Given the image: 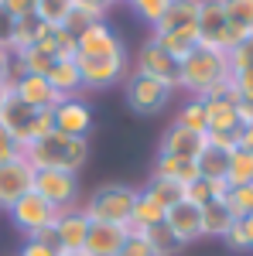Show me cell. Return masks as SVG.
<instances>
[{"label": "cell", "mask_w": 253, "mask_h": 256, "mask_svg": "<svg viewBox=\"0 0 253 256\" xmlns=\"http://www.w3.org/2000/svg\"><path fill=\"white\" fill-rule=\"evenodd\" d=\"M236 147L253 154V126H239V130H236Z\"/></svg>", "instance_id": "46"}, {"label": "cell", "mask_w": 253, "mask_h": 256, "mask_svg": "<svg viewBox=\"0 0 253 256\" xmlns=\"http://www.w3.org/2000/svg\"><path fill=\"white\" fill-rule=\"evenodd\" d=\"M175 96V86L154 79V76H144V72H127L123 79V99L127 106L140 113V116H157L168 110V102Z\"/></svg>", "instance_id": "4"}, {"label": "cell", "mask_w": 253, "mask_h": 256, "mask_svg": "<svg viewBox=\"0 0 253 256\" xmlns=\"http://www.w3.org/2000/svg\"><path fill=\"white\" fill-rule=\"evenodd\" d=\"M35 48L45 52L52 62H72L76 58V34L69 28H48Z\"/></svg>", "instance_id": "21"}, {"label": "cell", "mask_w": 253, "mask_h": 256, "mask_svg": "<svg viewBox=\"0 0 253 256\" xmlns=\"http://www.w3.org/2000/svg\"><path fill=\"white\" fill-rule=\"evenodd\" d=\"M11 31H14V18L0 7V48H7V52H11Z\"/></svg>", "instance_id": "44"}, {"label": "cell", "mask_w": 253, "mask_h": 256, "mask_svg": "<svg viewBox=\"0 0 253 256\" xmlns=\"http://www.w3.org/2000/svg\"><path fill=\"white\" fill-rule=\"evenodd\" d=\"M236 102H253V72H233Z\"/></svg>", "instance_id": "38"}, {"label": "cell", "mask_w": 253, "mask_h": 256, "mask_svg": "<svg viewBox=\"0 0 253 256\" xmlns=\"http://www.w3.org/2000/svg\"><path fill=\"white\" fill-rule=\"evenodd\" d=\"M229 76H233V68H229V55L198 44L188 58L178 62L175 89H185V92L195 96V99H205L215 86H222Z\"/></svg>", "instance_id": "2"}, {"label": "cell", "mask_w": 253, "mask_h": 256, "mask_svg": "<svg viewBox=\"0 0 253 256\" xmlns=\"http://www.w3.org/2000/svg\"><path fill=\"white\" fill-rule=\"evenodd\" d=\"M202 147H205V134H192V130H185V126L171 123V126L164 130V137H161V147H157V154L195 160L198 154H202Z\"/></svg>", "instance_id": "17"}, {"label": "cell", "mask_w": 253, "mask_h": 256, "mask_svg": "<svg viewBox=\"0 0 253 256\" xmlns=\"http://www.w3.org/2000/svg\"><path fill=\"white\" fill-rule=\"evenodd\" d=\"M140 192H147V195L154 198V202H161L164 208H171L175 202H181V198H185V188H181L178 181H168V178H157V174L147 178V184H144Z\"/></svg>", "instance_id": "32"}, {"label": "cell", "mask_w": 253, "mask_h": 256, "mask_svg": "<svg viewBox=\"0 0 253 256\" xmlns=\"http://www.w3.org/2000/svg\"><path fill=\"white\" fill-rule=\"evenodd\" d=\"M137 202V188L130 184H99L86 198L82 212L89 222H113V226H130V212Z\"/></svg>", "instance_id": "3"}, {"label": "cell", "mask_w": 253, "mask_h": 256, "mask_svg": "<svg viewBox=\"0 0 253 256\" xmlns=\"http://www.w3.org/2000/svg\"><path fill=\"white\" fill-rule=\"evenodd\" d=\"M171 123H178V126H185V130H192V134H209V120H205V99H188L181 110L175 113V120Z\"/></svg>", "instance_id": "29"}, {"label": "cell", "mask_w": 253, "mask_h": 256, "mask_svg": "<svg viewBox=\"0 0 253 256\" xmlns=\"http://www.w3.org/2000/svg\"><path fill=\"white\" fill-rule=\"evenodd\" d=\"M151 38H154L175 62H181L198 48V28H185V31H171V34H151Z\"/></svg>", "instance_id": "25"}, {"label": "cell", "mask_w": 253, "mask_h": 256, "mask_svg": "<svg viewBox=\"0 0 253 256\" xmlns=\"http://www.w3.org/2000/svg\"><path fill=\"white\" fill-rule=\"evenodd\" d=\"M205 120H209V134H236L239 130L236 99L233 96H209L205 99Z\"/></svg>", "instance_id": "19"}, {"label": "cell", "mask_w": 253, "mask_h": 256, "mask_svg": "<svg viewBox=\"0 0 253 256\" xmlns=\"http://www.w3.org/2000/svg\"><path fill=\"white\" fill-rule=\"evenodd\" d=\"M76 68L79 79H82V89H110V86L127 79L130 58L127 55H120V58H82V55H76Z\"/></svg>", "instance_id": "9"}, {"label": "cell", "mask_w": 253, "mask_h": 256, "mask_svg": "<svg viewBox=\"0 0 253 256\" xmlns=\"http://www.w3.org/2000/svg\"><path fill=\"white\" fill-rule=\"evenodd\" d=\"M7 218H11V226H14L24 239H35V236H41L45 229H52V226L59 222V208L48 205V202L31 188L24 198H18V202L7 208Z\"/></svg>", "instance_id": "5"}, {"label": "cell", "mask_w": 253, "mask_h": 256, "mask_svg": "<svg viewBox=\"0 0 253 256\" xmlns=\"http://www.w3.org/2000/svg\"><path fill=\"white\" fill-rule=\"evenodd\" d=\"M52 123H55V130L59 134H69V137H89V130H93V110H89V102L82 96H69L62 99L59 106L52 110Z\"/></svg>", "instance_id": "12"}, {"label": "cell", "mask_w": 253, "mask_h": 256, "mask_svg": "<svg viewBox=\"0 0 253 256\" xmlns=\"http://www.w3.org/2000/svg\"><path fill=\"white\" fill-rule=\"evenodd\" d=\"M59 256H86V253H82V250H79V253H59Z\"/></svg>", "instance_id": "49"}, {"label": "cell", "mask_w": 253, "mask_h": 256, "mask_svg": "<svg viewBox=\"0 0 253 256\" xmlns=\"http://www.w3.org/2000/svg\"><path fill=\"white\" fill-rule=\"evenodd\" d=\"M35 192L59 212L79 208V198H82L79 174H69V171H35Z\"/></svg>", "instance_id": "7"}, {"label": "cell", "mask_w": 253, "mask_h": 256, "mask_svg": "<svg viewBox=\"0 0 253 256\" xmlns=\"http://www.w3.org/2000/svg\"><path fill=\"white\" fill-rule=\"evenodd\" d=\"M76 55H82V58H120V55H127V48H123L117 31L106 20H99V24H89L76 34Z\"/></svg>", "instance_id": "8"}, {"label": "cell", "mask_w": 253, "mask_h": 256, "mask_svg": "<svg viewBox=\"0 0 253 256\" xmlns=\"http://www.w3.org/2000/svg\"><path fill=\"white\" fill-rule=\"evenodd\" d=\"M239 226H243V236H246V250H253V216L239 218Z\"/></svg>", "instance_id": "47"}, {"label": "cell", "mask_w": 253, "mask_h": 256, "mask_svg": "<svg viewBox=\"0 0 253 256\" xmlns=\"http://www.w3.org/2000/svg\"><path fill=\"white\" fill-rule=\"evenodd\" d=\"M35 188V168L28 164L24 154L0 164V212H7L18 198H24Z\"/></svg>", "instance_id": "10"}, {"label": "cell", "mask_w": 253, "mask_h": 256, "mask_svg": "<svg viewBox=\"0 0 253 256\" xmlns=\"http://www.w3.org/2000/svg\"><path fill=\"white\" fill-rule=\"evenodd\" d=\"M18 256H59V250L52 242H41V239H24Z\"/></svg>", "instance_id": "40"}, {"label": "cell", "mask_w": 253, "mask_h": 256, "mask_svg": "<svg viewBox=\"0 0 253 256\" xmlns=\"http://www.w3.org/2000/svg\"><path fill=\"white\" fill-rule=\"evenodd\" d=\"M86 236H89V218L79 208H69V212H59V222H55V246L59 253H79L86 250Z\"/></svg>", "instance_id": "16"}, {"label": "cell", "mask_w": 253, "mask_h": 256, "mask_svg": "<svg viewBox=\"0 0 253 256\" xmlns=\"http://www.w3.org/2000/svg\"><path fill=\"white\" fill-rule=\"evenodd\" d=\"M164 226H168V232L175 236V242L185 250V246H192L202 239V205H195L188 198H181L175 202L171 208H168V216H164Z\"/></svg>", "instance_id": "11"}, {"label": "cell", "mask_w": 253, "mask_h": 256, "mask_svg": "<svg viewBox=\"0 0 253 256\" xmlns=\"http://www.w3.org/2000/svg\"><path fill=\"white\" fill-rule=\"evenodd\" d=\"M117 4H120V0H117ZM127 4H130V0H127Z\"/></svg>", "instance_id": "50"}, {"label": "cell", "mask_w": 253, "mask_h": 256, "mask_svg": "<svg viewBox=\"0 0 253 256\" xmlns=\"http://www.w3.org/2000/svg\"><path fill=\"white\" fill-rule=\"evenodd\" d=\"M21 154L28 158V164L35 171H69V174H79L86 168V160H89V140L52 130L45 137L24 144Z\"/></svg>", "instance_id": "1"}, {"label": "cell", "mask_w": 253, "mask_h": 256, "mask_svg": "<svg viewBox=\"0 0 253 256\" xmlns=\"http://www.w3.org/2000/svg\"><path fill=\"white\" fill-rule=\"evenodd\" d=\"M222 202L229 205V212H233L236 218L253 216V184H243V188H229Z\"/></svg>", "instance_id": "34"}, {"label": "cell", "mask_w": 253, "mask_h": 256, "mask_svg": "<svg viewBox=\"0 0 253 256\" xmlns=\"http://www.w3.org/2000/svg\"><path fill=\"white\" fill-rule=\"evenodd\" d=\"M11 62H14V55L7 48H0V86H11Z\"/></svg>", "instance_id": "45"}, {"label": "cell", "mask_w": 253, "mask_h": 256, "mask_svg": "<svg viewBox=\"0 0 253 256\" xmlns=\"http://www.w3.org/2000/svg\"><path fill=\"white\" fill-rule=\"evenodd\" d=\"M134 72H144V76H154V79L168 82V86H175V76H178V62L157 44L151 34H147V41L140 44V52H137V65Z\"/></svg>", "instance_id": "15"}, {"label": "cell", "mask_w": 253, "mask_h": 256, "mask_svg": "<svg viewBox=\"0 0 253 256\" xmlns=\"http://www.w3.org/2000/svg\"><path fill=\"white\" fill-rule=\"evenodd\" d=\"M72 14H76V4L72 0H38L35 4V18L45 28H65Z\"/></svg>", "instance_id": "28"}, {"label": "cell", "mask_w": 253, "mask_h": 256, "mask_svg": "<svg viewBox=\"0 0 253 256\" xmlns=\"http://www.w3.org/2000/svg\"><path fill=\"white\" fill-rule=\"evenodd\" d=\"M11 92H14L24 106L41 110V113H52L62 102V96L52 89V82L45 79V76H18V79L11 82Z\"/></svg>", "instance_id": "13"}, {"label": "cell", "mask_w": 253, "mask_h": 256, "mask_svg": "<svg viewBox=\"0 0 253 256\" xmlns=\"http://www.w3.org/2000/svg\"><path fill=\"white\" fill-rule=\"evenodd\" d=\"M130 232H137V236H144L151 246H154V253L157 256H175L181 246L175 242V236L168 232V226L161 222V226H151V229H130Z\"/></svg>", "instance_id": "33"}, {"label": "cell", "mask_w": 253, "mask_h": 256, "mask_svg": "<svg viewBox=\"0 0 253 256\" xmlns=\"http://www.w3.org/2000/svg\"><path fill=\"white\" fill-rule=\"evenodd\" d=\"M120 256H157V253H154V246H151L144 236L130 232V239H127V246L120 250Z\"/></svg>", "instance_id": "39"}, {"label": "cell", "mask_w": 253, "mask_h": 256, "mask_svg": "<svg viewBox=\"0 0 253 256\" xmlns=\"http://www.w3.org/2000/svg\"><path fill=\"white\" fill-rule=\"evenodd\" d=\"M198 44L202 48H212V52H233L236 44L243 41V34H236L226 20V10H222V0H202L198 7Z\"/></svg>", "instance_id": "6"}, {"label": "cell", "mask_w": 253, "mask_h": 256, "mask_svg": "<svg viewBox=\"0 0 253 256\" xmlns=\"http://www.w3.org/2000/svg\"><path fill=\"white\" fill-rule=\"evenodd\" d=\"M72 4H76L79 14H86L89 20H106L110 7H113L117 0H72Z\"/></svg>", "instance_id": "37"}, {"label": "cell", "mask_w": 253, "mask_h": 256, "mask_svg": "<svg viewBox=\"0 0 253 256\" xmlns=\"http://www.w3.org/2000/svg\"><path fill=\"white\" fill-rule=\"evenodd\" d=\"M7 99H11V86H0V113H4V106H7Z\"/></svg>", "instance_id": "48"}, {"label": "cell", "mask_w": 253, "mask_h": 256, "mask_svg": "<svg viewBox=\"0 0 253 256\" xmlns=\"http://www.w3.org/2000/svg\"><path fill=\"white\" fill-rule=\"evenodd\" d=\"M45 31H48V28H45L35 14H31V18L14 20V31H11V52H28V48H35Z\"/></svg>", "instance_id": "27"}, {"label": "cell", "mask_w": 253, "mask_h": 256, "mask_svg": "<svg viewBox=\"0 0 253 256\" xmlns=\"http://www.w3.org/2000/svg\"><path fill=\"white\" fill-rule=\"evenodd\" d=\"M198 7H202V0H171L164 18L151 28V34H171V31L195 28L198 24Z\"/></svg>", "instance_id": "18"}, {"label": "cell", "mask_w": 253, "mask_h": 256, "mask_svg": "<svg viewBox=\"0 0 253 256\" xmlns=\"http://www.w3.org/2000/svg\"><path fill=\"white\" fill-rule=\"evenodd\" d=\"M229 68L233 72H253V34H246L229 52Z\"/></svg>", "instance_id": "36"}, {"label": "cell", "mask_w": 253, "mask_h": 256, "mask_svg": "<svg viewBox=\"0 0 253 256\" xmlns=\"http://www.w3.org/2000/svg\"><path fill=\"white\" fill-rule=\"evenodd\" d=\"M226 184L229 188H243V184H253V154L250 150H239L236 147L229 154V168H226Z\"/></svg>", "instance_id": "31"}, {"label": "cell", "mask_w": 253, "mask_h": 256, "mask_svg": "<svg viewBox=\"0 0 253 256\" xmlns=\"http://www.w3.org/2000/svg\"><path fill=\"white\" fill-rule=\"evenodd\" d=\"M168 216V208L154 202L147 192H137V202H134V212H130V229H151V226H161Z\"/></svg>", "instance_id": "24"}, {"label": "cell", "mask_w": 253, "mask_h": 256, "mask_svg": "<svg viewBox=\"0 0 253 256\" xmlns=\"http://www.w3.org/2000/svg\"><path fill=\"white\" fill-rule=\"evenodd\" d=\"M130 239V226H113V222H89L86 236V256H120V250Z\"/></svg>", "instance_id": "14"}, {"label": "cell", "mask_w": 253, "mask_h": 256, "mask_svg": "<svg viewBox=\"0 0 253 256\" xmlns=\"http://www.w3.org/2000/svg\"><path fill=\"white\" fill-rule=\"evenodd\" d=\"M222 10L236 34H253V0H222Z\"/></svg>", "instance_id": "30"}, {"label": "cell", "mask_w": 253, "mask_h": 256, "mask_svg": "<svg viewBox=\"0 0 253 256\" xmlns=\"http://www.w3.org/2000/svg\"><path fill=\"white\" fill-rule=\"evenodd\" d=\"M45 79L52 82V89H55L62 99H69V96H82V79H79L76 58H72V62H55V65H52V72H48Z\"/></svg>", "instance_id": "23"}, {"label": "cell", "mask_w": 253, "mask_h": 256, "mask_svg": "<svg viewBox=\"0 0 253 256\" xmlns=\"http://www.w3.org/2000/svg\"><path fill=\"white\" fill-rule=\"evenodd\" d=\"M229 154H233V150H229ZM229 154H226V150H219V147H212V144H205V147H202V154L195 158L198 178H205V181H226Z\"/></svg>", "instance_id": "26"}, {"label": "cell", "mask_w": 253, "mask_h": 256, "mask_svg": "<svg viewBox=\"0 0 253 256\" xmlns=\"http://www.w3.org/2000/svg\"><path fill=\"white\" fill-rule=\"evenodd\" d=\"M151 174H157V178H168V181H178L181 188H188L192 181H198V168H195V160L157 154V160H154V171H151Z\"/></svg>", "instance_id": "22"}, {"label": "cell", "mask_w": 253, "mask_h": 256, "mask_svg": "<svg viewBox=\"0 0 253 256\" xmlns=\"http://www.w3.org/2000/svg\"><path fill=\"white\" fill-rule=\"evenodd\" d=\"M18 154H21V147H18V140H14V134L0 123V164L11 160V158H18Z\"/></svg>", "instance_id": "42"}, {"label": "cell", "mask_w": 253, "mask_h": 256, "mask_svg": "<svg viewBox=\"0 0 253 256\" xmlns=\"http://www.w3.org/2000/svg\"><path fill=\"white\" fill-rule=\"evenodd\" d=\"M168 4H171V0H130V7H134V14L140 20H144V24H151V28H154L157 20L164 18V10H168Z\"/></svg>", "instance_id": "35"}, {"label": "cell", "mask_w": 253, "mask_h": 256, "mask_svg": "<svg viewBox=\"0 0 253 256\" xmlns=\"http://www.w3.org/2000/svg\"><path fill=\"white\" fill-rule=\"evenodd\" d=\"M35 4H38V0H0V7H4L14 20L31 18V14H35Z\"/></svg>", "instance_id": "41"}, {"label": "cell", "mask_w": 253, "mask_h": 256, "mask_svg": "<svg viewBox=\"0 0 253 256\" xmlns=\"http://www.w3.org/2000/svg\"><path fill=\"white\" fill-rule=\"evenodd\" d=\"M236 226V216L222 198H215L209 205H202V239H222Z\"/></svg>", "instance_id": "20"}, {"label": "cell", "mask_w": 253, "mask_h": 256, "mask_svg": "<svg viewBox=\"0 0 253 256\" xmlns=\"http://www.w3.org/2000/svg\"><path fill=\"white\" fill-rule=\"evenodd\" d=\"M222 242H226L229 250H236V253H250V250H246V236H243V226H239V218H236L233 229L222 236Z\"/></svg>", "instance_id": "43"}]
</instances>
